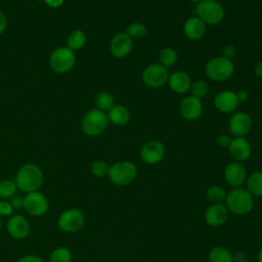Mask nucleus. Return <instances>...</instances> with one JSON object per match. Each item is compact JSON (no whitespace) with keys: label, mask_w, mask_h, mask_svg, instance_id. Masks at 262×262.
Here are the masks:
<instances>
[{"label":"nucleus","mask_w":262,"mask_h":262,"mask_svg":"<svg viewBox=\"0 0 262 262\" xmlns=\"http://www.w3.org/2000/svg\"><path fill=\"white\" fill-rule=\"evenodd\" d=\"M168 85L175 93L184 94L190 90L191 79L187 73L183 71H175L169 76Z\"/></svg>","instance_id":"nucleus-19"},{"label":"nucleus","mask_w":262,"mask_h":262,"mask_svg":"<svg viewBox=\"0 0 262 262\" xmlns=\"http://www.w3.org/2000/svg\"><path fill=\"white\" fill-rule=\"evenodd\" d=\"M230 140H231V138L227 134H220L216 139L217 144L221 147H228Z\"/></svg>","instance_id":"nucleus-36"},{"label":"nucleus","mask_w":262,"mask_h":262,"mask_svg":"<svg viewBox=\"0 0 262 262\" xmlns=\"http://www.w3.org/2000/svg\"><path fill=\"white\" fill-rule=\"evenodd\" d=\"M177 58H178L177 52L172 47H164L159 52L160 64H162L166 69L172 68L176 63Z\"/></svg>","instance_id":"nucleus-24"},{"label":"nucleus","mask_w":262,"mask_h":262,"mask_svg":"<svg viewBox=\"0 0 262 262\" xmlns=\"http://www.w3.org/2000/svg\"><path fill=\"white\" fill-rule=\"evenodd\" d=\"M85 223L84 214L78 209H68L58 218V225L66 232H76L82 229Z\"/></svg>","instance_id":"nucleus-9"},{"label":"nucleus","mask_w":262,"mask_h":262,"mask_svg":"<svg viewBox=\"0 0 262 262\" xmlns=\"http://www.w3.org/2000/svg\"><path fill=\"white\" fill-rule=\"evenodd\" d=\"M6 25H7V20H6V17L5 15L0 12V34H2L6 28Z\"/></svg>","instance_id":"nucleus-43"},{"label":"nucleus","mask_w":262,"mask_h":262,"mask_svg":"<svg viewBox=\"0 0 262 262\" xmlns=\"http://www.w3.org/2000/svg\"><path fill=\"white\" fill-rule=\"evenodd\" d=\"M239 101L236 93L231 90L220 91L214 98V105L220 113L229 114L237 108Z\"/></svg>","instance_id":"nucleus-15"},{"label":"nucleus","mask_w":262,"mask_h":262,"mask_svg":"<svg viewBox=\"0 0 262 262\" xmlns=\"http://www.w3.org/2000/svg\"><path fill=\"white\" fill-rule=\"evenodd\" d=\"M16 186L29 193L37 191L43 183V173L35 164H26L17 172L15 179Z\"/></svg>","instance_id":"nucleus-2"},{"label":"nucleus","mask_w":262,"mask_h":262,"mask_svg":"<svg viewBox=\"0 0 262 262\" xmlns=\"http://www.w3.org/2000/svg\"><path fill=\"white\" fill-rule=\"evenodd\" d=\"M254 74L256 77L262 78V60L259 61L258 63H256L255 68H254Z\"/></svg>","instance_id":"nucleus-42"},{"label":"nucleus","mask_w":262,"mask_h":262,"mask_svg":"<svg viewBox=\"0 0 262 262\" xmlns=\"http://www.w3.org/2000/svg\"><path fill=\"white\" fill-rule=\"evenodd\" d=\"M0 228H1V218H0Z\"/></svg>","instance_id":"nucleus-46"},{"label":"nucleus","mask_w":262,"mask_h":262,"mask_svg":"<svg viewBox=\"0 0 262 262\" xmlns=\"http://www.w3.org/2000/svg\"><path fill=\"white\" fill-rule=\"evenodd\" d=\"M45 3L49 6V7H52V8H56V7H59L64 0H44Z\"/></svg>","instance_id":"nucleus-41"},{"label":"nucleus","mask_w":262,"mask_h":262,"mask_svg":"<svg viewBox=\"0 0 262 262\" xmlns=\"http://www.w3.org/2000/svg\"><path fill=\"white\" fill-rule=\"evenodd\" d=\"M7 231L11 237L15 239H23L27 237L30 231V225L27 219L20 215L12 216L7 221Z\"/></svg>","instance_id":"nucleus-21"},{"label":"nucleus","mask_w":262,"mask_h":262,"mask_svg":"<svg viewBox=\"0 0 262 262\" xmlns=\"http://www.w3.org/2000/svg\"><path fill=\"white\" fill-rule=\"evenodd\" d=\"M179 112L184 120L195 121L201 117L203 113V103L200 98H196L192 95H187L181 100Z\"/></svg>","instance_id":"nucleus-14"},{"label":"nucleus","mask_w":262,"mask_h":262,"mask_svg":"<svg viewBox=\"0 0 262 262\" xmlns=\"http://www.w3.org/2000/svg\"><path fill=\"white\" fill-rule=\"evenodd\" d=\"M209 91V86L208 84L203 81V80H199V81H195L194 83L191 84V87H190V95L196 97V98H203L207 95Z\"/></svg>","instance_id":"nucleus-32"},{"label":"nucleus","mask_w":262,"mask_h":262,"mask_svg":"<svg viewBox=\"0 0 262 262\" xmlns=\"http://www.w3.org/2000/svg\"><path fill=\"white\" fill-rule=\"evenodd\" d=\"M95 103L98 110L108 111L114 105V98L110 92L101 91L96 95Z\"/></svg>","instance_id":"nucleus-28"},{"label":"nucleus","mask_w":262,"mask_h":262,"mask_svg":"<svg viewBox=\"0 0 262 262\" xmlns=\"http://www.w3.org/2000/svg\"><path fill=\"white\" fill-rule=\"evenodd\" d=\"M189 1H190V2H192V3H195V4H196V3H199V2H201V1H202V0H189Z\"/></svg>","instance_id":"nucleus-45"},{"label":"nucleus","mask_w":262,"mask_h":262,"mask_svg":"<svg viewBox=\"0 0 262 262\" xmlns=\"http://www.w3.org/2000/svg\"><path fill=\"white\" fill-rule=\"evenodd\" d=\"M248 255L245 252H236L233 255V262H247Z\"/></svg>","instance_id":"nucleus-38"},{"label":"nucleus","mask_w":262,"mask_h":262,"mask_svg":"<svg viewBox=\"0 0 262 262\" xmlns=\"http://www.w3.org/2000/svg\"><path fill=\"white\" fill-rule=\"evenodd\" d=\"M206 24L198 16L187 18L183 25V33L185 37L191 41L202 39L206 34Z\"/></svg>","instance_id":"nucleus-20"},{"label":"nucleus","mask_w":262,"mask_h":262,"mask_svg":"<svg viewBox=\"0 0 262 262\" xmlns=\"http://www.w3.org/2000/svg\"><path fill=\"white\" fill-rule=\"evenodd\" d=\"M246 189L255 196H262V171H254L246 179Z\"/></svg>","instance_id":"nucleus-23"},{"label":"nucleus","mask_w":262,"mask_h":262,"mask_svg":"<svg viewBox=\"0 0 262 262\" xmlns=\"http://www.w3.org/2000/svg\"><path fill=\"white\" fill-rule=\"evenodd\" d=\"M108 166L104 161L97 160L91 165V172L96 177H104L108 173Z\"/></svg>","instance_id":"nucleus-33"},{"label":"nucleus","mask_w":262,"mask_h":262,"mask_svg":"<svg viewBox=\"0 0 262 262\" xmlns=\"http://www.w3.org/2000/svg\"><path fill=\"white\" fill-rule=\"evenodd\" d=\"M16 183L11 179H5L0 181V198L9 199L14 195L16 191Z\"/></svg>","instance_id":"nucleus-30"},{"label":"nucleus","mask_w":262,"mask_h":262,"mask_svg":"<svg viewBox=\"0 0 262 262\" xmlns=\"http://www.w3.org/2000/svg\"><path fill=\"white\" fill-rule=\"evenodd\" d=\"M126 34L131 38V39H139L142 38L146 35V27L142 23L139 21H134L131 23L126 30Z\"/></svg>","instance_id":"nucleus-29"},{"label":"nucleus","mask_w":262,"mask_h":262,"mask_svg":"<svg viewBox=\"0 0 262 262\" xmlns=\"http://www.w3.org/2000/svg\"><path fill=\"white\" fill-rule=\"evenodd\" d=\"M137 175V168L131 161H120L108 168L107 176L110 180L118 185L125 186L130 184Z\"/></svg>","instance_id":"nucleus-5"},{"label":"nucleus","mask_w":262,"mask_h":262,"mask_svg":"<svg viewBox=\"0 0 262 262\" xmlns=\"http://www.w3.org/2000/svg\"><path fill=\"white\" fill-rule=\"evenodd\" d=\"M228 128L231 134L237 137H244L252 129V119L245 112L233 113L228 122Z\"/></svg>","instance_id":"nucleus-13"},{"label":"nucleus","mask_w":262,"mask_h":262,"mask_svg":"<svg viewBox=\"0 0 262 262\" xmlns=\"http://www.w3.org/2000/svg\"><path fill=\"white\" fill-rule=\"evenodd\" d=\"M10 204L13 209H20V208H23V205H24V199L18 198V196L12 198Z\"/></svg>","instance_id":"nucleus-39"},{"label":"nucleus","mask_w":262,"mask_h":262,"mask_svg":"<svg viewBox=\"0 0 262 262\" xmlns=\"http://www.w3.org/2000/svg\"><path fill=\"white\" fill-rule=\"evenodd\" d=\"M13 212V208L10 203L2 200L0 201V216H10Z\"/></svg>","instance_id":"nucleus-34"},{"label":"nucleus","mask_w":262,"mask_h":262,"mask_svg":"<svg viewBox=\"0 0 262 262\" xmlns=\"http://www.w3.org/2000/svg\"><path fill=\"white\" fill-rule=\"evenodd\" d=\"M133 48V39H131L126 33L116 34L110 43V51L116 58L127 57Z\"/></svg>","instance_id":"nucleus-12"},{"label":"nucleus","mask_w":262,"mask_h":262,"mask_svg":"<svg viewBox=\"0 0 262 262\" xmlns=\"http://www.w3.org/2000/svg\"><path fill=\"white\" fill-rule=\"evenodd\" d=\"M75 60L76 56L72 49L69 47H59L51 53L49 64L54 72L63 74L74 67Z\"/></svg>","instance_id":"nucleus-8"},{"label":"nucleus","mask_w":262,"mask_h":262,"mask_svg":"<svg viewBox=\"0 0 262 262\" xmlns=\"http://www.w3.org/2000/svg\"><path fill=\"white\" fill-rule=\"evenodd\" d=\"M195 16L202 19L206 25L215 26L224 18V8L217 0H202L195 4Z\"/></svg>","instance_id":"nucleus-3"},{"label":"nucleus","mask_w":262,"mask_h":262,"mask_svg":"<svg viewBox=\"0 0 262 262\" xmlns=\"http://www.w3.org/2000/svg\"><path fill=\"white\" fill-rule=\"evenodd\" d=\"M18 262H44V261L36 255L29 254V255H25L24 257H21Z\"/></svg>","instance_id":"nucleus-37"},{"label":"nucleus","mask_w":262,"mask_h":262,"mask_svg":"<svg viewBox=\"0 0 262 262\" xmlns=\"http://www.w3.org/2000/svg\"><path fill=\"white\" fill-rule=\"evenodd\" d=\"M168 70L160 63L148 64L141 74V79L143 83L152 89H158L165 86L169 79Z\"/></svg>","instance_id":"nucleus-7"},{"label":"nucleus","mask_w":262,"mask_h":262,"mask_svg":"<svg viewBox=\"0 0 262 262\" xmlns=\"http://www.w3.org/2000/svg\"><path fill=\"white\" fill-rule=\"evenodd\" d=\"M234 72L233 62L224 56L211 58L205 67L207 77L214 82H224L228 80Z\"/></svg>","instance_id":"nucleus-4"},{"label":"nucleus","mask_w":262,"mask_h":262,"mask_svg":"<svg viewBox=\"0 0 262 262\" xmlns=\"http://www.w3.org/2000/svg\"><path fill=\"white\" fill-rule=\"evenodd\" d=\"M226 191L220 185H213L206 191V196L210 202H212V204L223 203L226 199Z\"/></svg>","instance_id":"nucleus-27"},{"label":"nucleus","mask_w":262,"mask_h":262,"mask_svg":"<svg viewBox=\"0 0 262 262\" xmlns=\"http://www.w3.org/2000/svg\"><path fill=\"white\" fill-rule=\"evenodd\" d=\"M225 206L234 215L243 216L253 210L254 199L246 188L234 187L226 194Z\"/></svg>","instance_id":"nucleus-1"},{"label":"nucleus","mask_w":262,"mask_h":262,"mask_svg":"<svg viewBox=\"0 0 262 262\" xmlns=\"http://www.w3.org/2000/svg\"><path fill=\"white\" fill-rule=\"evenodd\" d=\"M228 209L223 203L212 204L205 212V221L208 225L217 227L225 223L228 217Z\"/></svg>","instance_id":"nucleus-16"},{"label":"nucleus","mask_w":262,"mask_h":262,"mask_svg":"<svg viewBox=\"0 0 262 262\" xmlns=\"http://www.w3.org/2000/svg\"><path fill=\"white\" fill-rule=\"evenodd\" d=\"M210 262H233V255L231 252L223 247H215L209 253Z\"/></svg>","instance_id":"nucleus-25"},{"label":"nucleus","mask_w":262,"mask_h":262,"mask_svg":"<svg viewBox=\"0 0 262 262\" xmlns=\"http://www.w3.org/2000/svg\"><path fill=\"white\" fill-rule=\"evenodd\" d=\"M49 204L46 196L37 191L29 192L24 198V205L23 208L32 216H42L48 210Z\"/></svg>","instance_id":"nucleus-10"},{"label":"nucleus","mask_w":262,"mask_h":262,"mask_svg":"<svg viewBox=\"0 0 262 262\" xmlns=\"http://www.w3.org/2000/svg\"><path fill=\"white\" fill-rule=\"evenodd\" d=\"M235 93H236V97H237L239 103L241 102H245L249 98V93L246 90H239V91H237Z\"/></svg>","instance_id":"nucleus-40"},{"label":"nucleus","mask_w":262,"mask_h":262,"mask_svg":"<svg viewBox=\"0 0 262 262\" xmlns=\"http://www.w3.org/2000/svg\"><path fill=\"white\" fill-rule=\"evenodd\" d=\"M67 42H68V47L70 49H72L73 51L78 50L85 45L86 35L81 30H75L69 35Z\"/></svg>","instance_id":"nucleus-26"},{"label":"nucleus","mask_w":262,"mask_h":262,"mask_svg":"<svg viewBox=\"0 0 262 262\" xmlns=\"http://www.w3.org/2000/svg\"><path fill=\"white\" fill-rule=\"evenodd\" d=\"M108 125V118L105 112L93 108L89 111L82 120V130L86 135L97 136L101 134Z\"/></svg>","instance_id":"nucleus-6"},{"label":"nucleus","mask_w":262,"mask_h":262,"mask_svg":"<svg viewBox=\"0 0 262 262\" xmlns=\"http://www.w3.org/2000/svg\"><path fill=\"white\" fill-rule=\"evenodd\" d=\"M235 55H236V48L234 45L227 44L226 46H224L222 50V56L231 60V58H233Z\"/></svg>","instance_id":"nucleus-35"},{"label":"nucleus","mask_w":262,"mask_h":262,"mask_svg":"<svg viewBox=\"0 0 262 262\" xmlns=\"http://www.w3.org/2000/svg\"><path fill=\"white\" fill-rule=\"evenodd\" d=\"M107 118L108 122L116 126H125L130 122L131 114L126 106L122 104H116L108 110Z\"/></svg>","instance_id":"nucleus-22"},{"label":"nucleus","mask_w":262,"mask_h":262,"mask_svg":"<svg viewBox=\"0 0 262 262\" xmlns=\"http://www.w3.org/2000/svg\"><path fill=\"white\" fill-rule=\"evenodd\" d=\"M72 255L69 249L64 247L56 248L50 254V262H71Z\"/></svg>","instance_id":"nucleus-31"},{"label":"nucleus","mask_w":262,"mask_h":262,"mask_svg":"<svg viewBox=\"0 0 262 262\" xmlns=\"http://www.w3.org/2000/svg\"><path fill=\"white\" fill-rule=\"evenodd\" d=\"M165 156V145L159 140L145 142L140 149V159L147 165H155Z\"/></svg>","instance_id":"nucleus-11"},{"label":"nucleus","mask_w":262,"mask_h":262,"mask_svg":"<svg viewBox=\"0 0 262 262\" xmlns=\"http://www.w3.org/2000/svg\"><path fill=\"white\" fill-rule=\"evenodd\" d=\"M225 181L232 187H239L247 179L245 167L239 162H231L224 169Z\"/></svg>","instance_id":"nucleus-17"},{"label":"nucleus","mask_w":262,"mask_h":262,"mask_svg":"<svg viewBox=\"0 0 262 262\" xmlns=\"http://www.w3.org/2000/svg\"><path fill=\"white\" fill-rule=\"evenodd\" d=\"M257 260H258V262H262V247H261V248L259 249V251H258Z\"/></svg>","instance_id":"nucleus-44"},{"label":"nucleus","mask_w":262,"mask_h":262,"mask_svg":"<svg viewBox=\"0 0 262 262\" xmlns=\"http://www.w3.org/2000/svg\"><path fill=\"white\" fill-rule=\"evenodd\" d=\"M228 151L230 156L236 160V162L245 161L250 158L252 154V147L250 142L245 137L234 136L231 138L228 145Z\"/></svg>","instance_id":"nucleus-18"}]
</instances>
